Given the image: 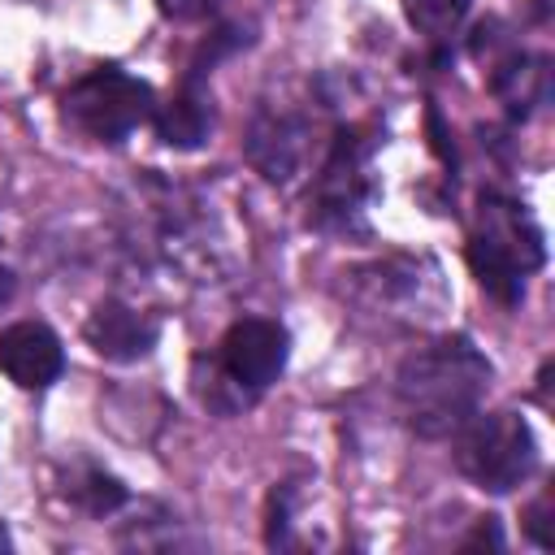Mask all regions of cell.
<instances>
[{
	"mask_svg": "<svg viewBox=\"0 0 555 555\" xmlns=\"http://www.w3.org/2000/svg\"><path fill=\"white\" fill-rule=\"evenodd\" d=\"M494 91L503 95V104H507L512 113H529V108L542 100V91H546V69H542V61H533V56H516L512 65L499 69Z\"/></svg>",
	"mask_w": 555,
	"mask_h": 555,
	"instance_id": "12",
	"label": "cell"
},
{
	"mask_svg": "<svg viewBox=\"0 0 555 555\" xmlns=\"http://www.w3.org/2000/svg\"><path fill=\"white\" fill-rule=\"evenodd\" d=\"M286 356H291V334L286 325L269 321V317H243L225 330L221 347H217V364L225 369V377L243 390V395H264L282 369H286Z\"/></svg>",
	"mask_w": 555,
	"mask_h": 555,
	"instance_id": "5",
	"label": "cell"
},
{
	"mask_svg": "<svg viewBox=\"0 0 555 555\" xmlns=\"http://www.w3.org/2000/svg\"><path fill=\"white\" fill-rule=\"evenodd\" d=\"M82 338L91 343V351L100 360H113V364H134L143 356H152L156 338H160V321L152 312H139L121 299H104L91 308L87 325H82Z\"/></svg>",
	"mask_w": 555,
	"mask_h": 555,
	"instance_id": "6",
	"label": "cell"
},
{
	"mask_svg": "<svg viewBox=\"0 0 555 555\" xmlns=\"http://www.w3.org/2000/svg\"><path fill=\"white\" fill-rule=\"evenodd\" d=\"M65 494H69L82 512H91V516H113V512L126 503V486H121L113 473L95 468V464H82V468L69 477Z\"/></svg>",
	"mask_w": 555,
	"mask_h": 555,
	"instance_id": "11",
	"label": "cell"
},
{
	"mask_svg": "<svg viewBox=\"0 0 555 555\" xmlns=\"http://www.w3.org/2000/svg\"><path fill=\"white\" fill-rule=\"evenodd\" d=\"M468 4L473 0H403V13L408 22L429 35V39H447L460 30V22L468 17Z\"/></svg>",
	"mask_w": 555,
	"mask_h": 555,
	"instance_id": "13",
	"label": "cell"
},
{
	"mask_svg": "<svg viewBox=\"0 0 555 555\" xmlns=\"http://www.w3.org/2000/svg\"><path fill=\"white\" fill-rule=\"evenodd\" d=\"M542 230L512 199H481V221L468 238V269L499 304H520L525 273L542 264Z\"/></svg>",
	"mask_w": 555,
	"mask_h": 555,
	"instance_id": "2",
	"label": "cell"
},
{
	"mask_svg": "<svg viewBox=\"0 0 555 555\" xmlns=\"http://www.w3.org/2000/svg\"><path fill=\"white\" fill-rule=\"evenodd\" d=\"M451 438L460 473L490 494L516 490L538 468V438L520 412H477Z\"/></svg>",
	"mask_w": 555,
	"mask_h": 555,
	"instance_id": "3",
	"label": "cell"
},
{
	"mask_svg": "<svg viewBox=\"0 0 555 555\" xmlns=\"http://www.w3.org/2000/svg\"><path fill=\"white\" fill-rule=\"evenodd\" d=\"M65 347L43 321H13L0 330V373L22 390H43L61 377Z\"/></svg>",
	"mask_w": 555,
	"mask_h": 555,
	"instance_id": "7",
	"label": "cell"
},
{
	"mask_svg": "<svg viewBox=\"0 0 555 555\" xmlns=\"http://www.w3.org/2000/svg\"><path fill=\"white\" fill-rule=\"evenodd\" d=\"M13 291H17V278H13V269H9V264H0V308L13 299Z\"/></svg>",
	"mask_w": 555,
	"mask_h": 555,
	"instance_id": "16",
	"label": "cell"
},
{
	"mask_svg": "<svg viewBox=\"0 0 555 555\" xmlns=\"http://www.w3.org/2000/svg\"><path fill=\"white\" fill-rule=\"evenodd\" d=\"M490 377L494 369L473 347V338L464 334L434 338L429 347L412 351L399 364V377H395L399 412L421 438H451L464 421L481 412Z\"/></svg>",
	"mask_w": 555,
	"mask_h": 555,
	"instance_id": "1",
	"label": "cell"
},
{
	"mask_svg": "<svg viewBox=\"0 0 555 555\" xmlns=\"http://www.w3.org/2000/svg\"><path fill=\"white\" fill-rule=\"evenodd\" d=\"M152 117H156L160 143H165V147H178V152H191V147H199V143L212 134V104H208V95L195 91V87L178 91V95H173L160 113H152Z\"/></svg>",
	"mask_w": 555,
	"mask_h": 555,
	"instance_id": "10",
	"label": "cell"
},
{
	"mask_svg": "<svg viewBox=\"0 0 555 555\" xmlns=\"http://www.w3.org/2000/svg\"><path fill=\"white\" fill-rule=\"evenodd\" d=\"M247 160L269 182H291L308 160V121L291 113H260L247 134Z\"/></svg>",
	"mask_w": 555,
	"mask_h": 555,
	"instance_id": "9",
	"label": "cell"
},
{
	"mask_svg": "<svg viewBox=\"0 0 555 555\" xmlns=\"http://www.w3.org/2000/svg\"><path fill=\"white\" fill-rule=\"evenodd\" d=\"M0 551H13V538H9V529H4V520H0Z\"/></svg>",
	"mask_w": 555,
	"mask_h": 555,
	"instance_id": "17",
	"label": "cell"
},
{
	"mask_svg": "<svg viewBox=\"0 0 555 555\" xmlns=\"http://www.w3.org/2000/svg\"><path fill=\"white\" fill-rule=\"evenodd\" d=\"M364 195H369V147L356 134H338L317 182V221L347 225V217L364 208Z\"/></svg>",
	"mask_w": 555,
	"mask_h": 555,
	"instance_id": "8",
	"label": "cell"
},
{
	"mask_svg": "<svg viewBox=\"0 0 555 555\" xmlns=\"http://www.w3.org/2000/svg\"><path fill=\"white\" fill-rule=\"evenodd\" d=\"M551 494H542V499H533L529 507H525V533L542 546V551H551V542H555V533H551Z\"/></svg>",
	"mask_w": 555,
	"mask_h": 555,
	"instance_id": "14",
	"label": "cell"
},
{
	"mask_svg": "<svg viewBox=\"0 0 555 555\" xmlns=\"http://www.w3.org/2000/svg\"><path fill=\"white\" fill-rule=\"evenodd\" d=\"M61 113L78 134L95 143H121L156 113V95L126 69H95L65 91Z\"/></svg>",
	"mask_w": 555,
	"mask_h": 555,
	"instance_id": "4",
	"label": "cell"
},
{
	"mask_svg": "<svg viewBox=\"0 0 555 555\" xmlns=\"http://www.w3.org/2000/svg\"><path fill=\"white\" fill-rule=\"evenodd\" d=\"M221 0H156V9L169 17V22H199L217 9Z\"/></svg>",
	"mask_w": 555,
	"mask_h": 555,
	"instance_id": "15",
	"label": "cell"
}]
</instances>
